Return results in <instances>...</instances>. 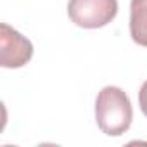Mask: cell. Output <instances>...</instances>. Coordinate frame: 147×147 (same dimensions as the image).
Segmentation results:
<instances>
[{
	"label": "cell",
	"instance_id": "obj_1",
	"mask_svg": "<svg viewBox=\"0 0 147 147\" xmlns=\"http://www.w3.org/2000/svg\"><path fill=\"white\" fill-rule=\"evenodd\" d=\"M95 119L102 133L119 137L128 131L133 119V107L119 87H104L95 100Z\"/></svg>",
	"mask_w": 147,
	"mask_h": 147
},
{
	"label": "cell",
	"instance_id": "obj_4",
	"mask_svg": "<svg viewBox=\"0 0 147 147\" xmlns=\"http://www.w3.org/2000/svg\"><path fill=\"white\" fill-rule=\"evenodd\" d=\"M130 36L137 45L147 47V0L130 2Z\"/></svg>",
	"mask_w": 147,
	"mask_h": 147
},
{
	"label": "cell",
	"instance_id": "obj_3",
	"mask_svg": "<svg viewBox=\"0 0 147 147\" xmlns=\"http://www.w3.org/2000/svg\"><path fill=\"white\" fill-rule=\"evenodd\" d=\"M33 57V43L9 24H0V64L7 69L23 67Z\"/></svg>",
	"mask_w": 147,
	"mask_h": 147
},
{
	"label": "cell",
	"instance_id": "obj_5",
	"mask_svg": "<svg viewBox=\"0 0 147 147\" xmlns=\"http://www.w3.org/2000/svg\"><path fill=\"white\" fill-rule=\"evenodd\" d=\"M138 106H140V111L147 116V80L142 83L138 90Z\"/></svg>",
	"mask_w": 147,
	"mask_h": 147
},
{
	"label": "cell",
	"instance_id": "obj_2",
	"mask_svg": "<svg viewBox=\"0 0 147 147\" xmlns=\"http://www.w3.org/2000/svg\"><path fill=\"white\" fill-rule=\"evenodd\" d=\"M118 14V0H69L67 16L80 28L97 30L109 24Z\"/></svg>",
	"mask_w": 147,
	"mask_h": 147
}]
</instances>
